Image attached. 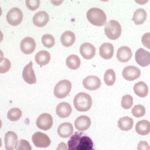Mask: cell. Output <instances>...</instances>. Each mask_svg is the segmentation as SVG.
I'll return each instance as SVG.
<instances>
[{
	"mask_svg": "<svg viewBox=\"0 0 150 150\" xmlns=\"http://www.w3.org/2000/svg\"><path fill=\"white\" fill-rule=\"evenodd\" d=\"M68 150H95L93 142L83 132H75L67 143Z\"/></svg>",
	"mask_w": 150,
	"mask_h": 150,
	"instance_id": "1",
	"label": "cell"
},
{
	"mask_svg": "<svg viewBox=\"0 0 150 150\" xmlns=\"http://www.w3.org/2000/svg\"><path fill=\"white\" fill-rule=\"evenodd\" d=\"M75 109L79 112H87L92 107V99L88 94L81 92L76 94L74 100Z\"/></svg>",
	"mask_w": 150,
	"mask_h": 150,
	"instance_id": "2",
	"label": "cell"
},
{
	"mask_svg": "<svg viewBox=\"0 0 150 150\" xmlns=\"http://www.w3.org/2000/svg\"><path fill=\"white\" fill-rule=\"evenodd\" d=\"M86 18L92 25L96 26H103L107 21L106 16L103 10L96 8H92L87 11Z\"/></svg>",
	"mask_w": 150,
	"mask_h": 150,
	"instance_id": "3",
	"label": "cell"
},
{
	"mask_svg": "<svg viewBox=\"0 0 150 150\" xmlns=\"http://www.w3.org/2000/svg\"><path fill=\"white\" fill-rule=\"evenodd\" d=\"M122 28L118 22L115 20L109 21L105 28V35L109 39L114 40L120 37Z\"/></svg>",
	"mask_w": 150,
	"mask_h": 150,
	"instance_id": "4",
	"label": "cell"
},
{
	"mask_svg": "<svg viewBox=\"0 0 150 150\" xmlns=\"http://www.w3.org/2000/svg\"><path fill=\"white\" fill-rule=\"evenodd\" d=\"M71 89V83L69 80H63L56 84L54 88V94L57 98L62 99L66 97L69 94Z\"/></svg>",
	"mask_w": 150,
	"mask_h": 150,
	"instance_id": "5",
	"label": "cell"
},
{
	"mask_svg": "<svg viewBox=\"0 0 150 150\" xmlns=\"http://www.w3.org/2000/svg\"><path fill=\"white\" fill-rule=\"evenodd\" d=\"M23 13L21 9L13 8L10 10L6 16V20L8 23L13 26L19 25L22 21Z\"/></svg>",
	"mask_w": 150,
	"mask_h": 150,
	"instance_id": "6",
	"label": "cell"
},
{
	"mask_svg": "<svg viewBox=\"0 0 150 150\" xmlns=\"http://www.w3.org/2000/svg\"><path fill=\"white\" fill-rule=\"evenodd\" d=\"M32 141L38 148H46L51 144V140L46 134L41 132H36L32 137Z\"/></svg>",
	"mask_w": 150,
	"mask_h": 150,
	"instance_id": "7",
	"label": "cell"
},
{
	"mask_svg": "<svg viewBox=\"0 0 150 150\" xmlns=\"http://www.w3.org/2000/svg\"><path fill=\"white\" fill-rule=\"evenodd\" d=\"M36 125L39 129L47 131L50 129L53 125V118L50 114H42L38 118Z\"/></svg>",
	"mask_w": 150,
	"mask_h": 150,
	"instance_id": "8",
	"label": "cell"
},
{
	"mask_svg": "<svg viewBox=\"0 0 150 150\" xmlns=\"http://www.w3.org/2000/svg\"><path fill=\"white\" fill-rule=\"evenodd\" d=\"M135 61L138 64L146 67L150 64V53L143 48L138 49L135 52Z\"/></svg>",
	"mask_w": 150,
	"mask_h": 150,
	"instance_id": "9",
	"label": "cell"
},
{
	"mask_svg": "<svg viewBox=\"0 0 150 150\" xmlns=\"http://www.w3.org/2000/svg\"><path fill=\"white\" fill-rule=\"evenodd\" d=\"M140 69L135 66H128L125 67L122 71L123 77L127 81H134L141 76Z\"/></svg>",
	"mask_w": 150,
	"mask_h": 150,
	"instance_id": "10",
	"label": "cell"
},
{
	"mask_svg": "<svg viewBox=\"0 0 150 150\" xmlns=\"http://www.w3.org/2000/svg\"><path fill=\"white\" fill-rule=\"evenodd\" d=\"M35 47V41L33 38L31 37L25 38L22 40L20 44V48L21 51L26 55H29L34 52Z\"/></svg>",
	"mask_w": 150,
	"mask_h": 150,
	"instance_id": "11",
	"label": "cell"
},
{
	"mask_svg": "<svg viewBox=\"0 0 150 150\" xmlns=\"http://www.w3.org/2000/svg\"><path fill=\"white\" fill-rule=\"evenodd\" d=\"M22 77L24 81L28 84H33L37 83V79L33 68V63L31 61L23 68Z\"/></svg>",
	"mask_w": 150,
	"mask_h": 150,
	"instance_id": "12",
	"label": "cell"
},
{
	"mask_svg": "<svg viewBox=\"0 0 150 150\" xmlns=\"http://www.w3.org/2000/svg\"><path fill=\"white\" fill-rule=\"evenodd\" d=\"M83 84L85 89L89 91H96L101 86V82L100 79L95 76H89L85 78Z\"/></svg>",
	"mask_w": 150,
	"mask_h": 150,
	"instance_id": "13",
	"label": "cell"
},
{
	"mask_svg": "<svg viewBox=\"0 0 150 150\" xmlns=\"http://www.w3.org/2000/svg\"><path fill=\"white\" fill-rule=\"evenodd\" d=\"M5 147L6 150H14L18 144L17 135L13 131H8L5 135Z\"/></svg>",
	"mask_w": 150,
	"mask_h": 150,
	"instance_id": "14",
	"label": "cell"
},
{
	"mask_svg": "<svg viewBox=\"0 0 150 150\" xmlns=\"http://www.w3.org/2000/svg\"><path fill=\"white\" fill-rule=\"evenodd\" d=\"M80 52L85 59L90 60L96 55V48L89 43H84L80 46Z\"/></svg>",
	"mask_w": 150,
	"mask_h": 150,
	"instance_id": "15",
	"label": "cell"
},
{
	"mask_svg": "<svg viewBox=\"0 0 150 150\" xmlns=\"http://www.w3.org/2000/svg\"><path fill=\"white\" fill-rule=\"evenodd\" d=\"M49 21V16L45 11L37 13L33 18V22L34 25L39 28L45 26Z\"/></svg>",
	"mask_w": 150,
	"mask_h": 150,
	"instance_id": "16",
	"label": "cell"
},
{
	"mask_svg": "<svg viewBox=\"0 0 150 150\" xmlns=\"http://www.w3.org/2000/svg\"><path fill=\"white\" fill-rule=\"evenodd\" d=\"M91 125L90 118L86 115L79 117L75 121V128L79 131L83 132L88 130Z\"/></svg>",
	"mask_w": 150,
	"mask_h": 150,
	"instance_id": "17",
	"label": "cell"
},
{
	"mask_svg": "<svg viewBox=\"0 0 150 150\" xmlns=\"http://www.w3.org/2000/svg\"><path fill=\"white\" fill-rule=\"evenodd\" d=\"M57 134L59 137L67 138L71 137L74 133V127L71 123H63L57 128Z\"/></svg>",
	"mask_w": 150,
	"mask_h": 150,
	"instance_id": "18",
	"label": "cell"
},
{
	"mask_svg": "<svg viewBox=\"0 0 150 150\" xmlns=\"http://www.w3.org/2000/svg\"><path fill=\"white\" fill-rule=\"evenodd\" d=\"M72 112V109L69 103H61L56 106V114L61 118L68 117Z\"/></svg>",
	"mask_w": 150,
	"mask_h": 150,
	"instance_id": "19",
	"label": "cell"
},
{
	"mask_svg": "<svg viewBox=\"0 0 150 150\" xmlns=\"http://www.w3.org/2000/svg\"><path fill=\"white\" fill-rule=\"evenodd\" d=\"M132 56L131 49L127 46L121 47L117 51V58L119 62L126 63L129 62Z\"/></svg>",
	"mask_w": 150,
	"mask_h": 150,
	"instance_id": "20",
	"label": "cell"
},
{
	"mask_svg": "<svg viewBox=\"0 0 150 150\" xmlns=\"http://www.w3.org/2000/svg\"><path fill=\"white\" fill-rule=\"evenodd\" d=\"M114 55V46L110 43H105L100 47V55L105 60L112 59Z\"/></svg>",
	"mask_w": 150,
	"mask_h": 150,
	"instance_id": "21",
	"label": "cell"
},
{
	"mask_svg": "<svg viewBox=\"0 0 150 150\" xmlns=\"http://www.w3.org/2000/svg\"><path fill=\"white\" fill-rule=\"evenodd\" d=\"M76 40L75 34L71 31L64 32L60 38V41L63 46L69 47L75 43Z\"/></svg>",
	"mask_w": 150,
	"mask_h": 150,
	"instance_id": "22",
	"label": "cell"
},
{
	"mask_svg": "<svg viewBox=\"0 0 150 150\" xmlns=\"http://www.w3.org/2000/svg\"><path fill=\"white\" fill-rule=\"evenodd\" d=\"M135 131L141 135H146L150 132V122L147 120H142L135 125Z\"/></svg>",
	"mask_w": 150,
	"mask_h": 150,
	"instance_id": "23",
	"label": "cell"
},
{
	"mask_svg": "<svg viewBox=\"0 0 150 150\" xmlns=\"http://www.w3.org/2000/svg\"><path fill=\"white\" fill-rule=\"evenodd\" d=\"M133 90L135 94L141 98L146 97L149 93L148 86L143 81L136 83L134 86Z\"/></svg>",
	"mask_w": 150,
	"mask_h": 150,
	"instance_id": "24",
	"label": "cell"
},
{
	"mask_svg": "<svg viewBox=\"0 0 150 150\" xmlns=\"http://www.w3.org/2000/svg\"><path fill=\"white\" fill-rule=\"evenodd\" d=\"M51 59L50 53L45 50L40 51L35 56V60L38 64L40 66H46L49 63Z\"/></svg>",
	"mask_w": 150,
	"mask_h": 150,
	"instance_id": "25",
	"label": "cell"
},
{
	"mask_svg": "<svg viewBox=\"0 0 150 150\" xmlns=\"http://www.w3.org/2000/svg\"><path fill=\"white\" fill-rule=\"evenodd\" d=\"M133 120L129 117L121 118L118 121V127L122 131H129L133 127Z\"/></svg>",
	"mask_w": 150,
	"mask_h": 150,
	"instance_id": "26",
	"label": "cell"
},
{
	"mask_svg": "<svg viewBox=\"0 0 150 150\" xmlns=\"http://www.w3.org/2000/svg\"><path fill=\"white\" fill-rule=\"evenodd\" d=\"M147 18L146 11L143 9H137L134 13L133 21L137 25H140L143 24Z\"/></svg>",
	"mask_w": 150,
	"mask_h": 150,
	"instance_id": "27",
	"label": "cell"
},
{
	"mask_svg": "<svg viewBox=\"0 0 150 150\" xmlns=\"http://www.w3.org/2000/svg\"><path fill=\"white\" fill-rule=\"evenodd\" d=\"M81 64L80 58L76 55H71L68 56L66 59V65L68 68L76 70L79 68Z\"/></svg>",
	"mask_w": 150,
	"mask_h": 150,
	"instance_id": "28",
	"label": "cell"
},
{
	"mask_svg": "<svg viewBox=\"0 0 150 150\" xmlns=\"http://www.w3.org/2000/svg\"><path fill=\"white\" fill-rule=\"evenodd\" d=\"M116 79L115 73L112 69H108L104 74V81L108 86H112Z\"/></svg>",
	"mask_w": 150,
	"mask_h": 150,
	"instance_id": "29",
	"label": "cell"
},
{
	"mask_svg": "<svg viewBox=\"0 0 150 150\" xmlns=\"http://www.w3.org/2000/svg\"><path fill=\"white\" fill-rule=\"evenodd\" d=\"M22 111L19 108H12L10 109L7 114V117L10 121H17L21 118Z\"/></svg>",
	"mask_w": 150,
	"mask_h": 150,
	"instance_id": "30",
	"label": "cell"
},
{
	"mask_svg": "<svg viewBox=\"0 0 150 150\" xmlns=\"http://www.w3.org/2000/svg\"><path fill=\"white\" fill-rule=\"evenodd\" d=\"M42 43L45 47L51 48L55 45V38L51 34H45L42 38Z\"/></svg>",
	"mask_w": 150,
	"mask_h": 150,
	"instance_id": "31",
	"label": "cell"
},
{
	"mask_svg": "<svg viewBox=\"0 0 150 150\" xmlns=\"http://www.w3.org/2000/svg\"><path fill=\"white\" fill-rule=\"evenodd\" d=\"M131 113L132 115L136 118H141L146 114L145 108L142 105H137L132 109Z\"/></svg>",
	"mask_w": 150,
	"mask_h": 150,
	"instance_id": "32",
	"label": "cell"
},
{
	"mask_svg": "<svg viewBox=\"0 0 150 150\" xmlns=\"http://www.w3.org/2000/svg\"><path fill=\"white\" fill-rule=\"evenodd\" d=\"M133 105V98L129 95L126 94L122 97L121 100V106L124 109L127 110L130 109Z\"/></svg>",
	"mask_w": 150,
	"mask_h": 150,
	"instance_id": "33",
	"label": "cell"
},
{
	"mask_svg": "<svg viewBox=\"0 0 150 150\" xmlns=\"http://www.w3.org/2000/svg\"><path fill=\"white\" fill-rule=\"evenodd\" d=\"M11 68V63L9 59L4 58L0 63V74H5L8 72Z\"/></svg>",
	"mask_w": 150,
	"mask_h": 150,
	"instance_id": "34",
	"label": "cell"
},
{
	"mask_svg": "<svg viewBox=\"0 0 150 150\" xmlns=\"http://www.w3.org/2000/svg\"><path fill=\"white\" fill-rule=\"evenodd\" d=\"M16 150H32V148L28 141L21 139L17 144Z\"/></svg>",
	"mask_w": 150,
	"mask_h": 150,
	"instance_id": "35",
	"label": "cell"
},
{
	"mask_svg": "<svg viewBox=\"0 0 150 150\" xmlns=\"http://www.w3.org/2000/svg\"><path fill=\"white\" fill-rule=\"evenodd\" d=\"M26 5L28 9L32 11L37 9L40 5V1L39 0H27L26 1Z\"/></svg>",
	"mask_w": 150,
	"mask_h": 150,
	"instance_id": "36",
	"label": "cell"
},
{
	"mask_svg": "<svg viewBox=\"0 0 150 150\" xmlns=\"http://www.w3.org/2000/svg\"><path fill=\"white\" fill-rule=\"evenodd\" d=\"M142 43L144 47L150 50V33H146L142 36Z\"/></svg>",
	"mask_w": 150,
	"mask_h": 150,
	"instance_id": "37",
	"label": "cell"
},
{
	"mask_svg": "<svg viewBox=\"0 0 150 150\" xmlns=\"http://www.w3.org/2000/svg\"><path fill=\"white\" fill-rule=\"evenodd\" d=\"M138 150H150V146L146 141H140L138 144Z\"/></svg>",
	"mask_w": 150,
	"mask_h": 150,
	"instance_id": "38",
	"label": "cell"
},
{
	"mask_svg": "<svg viewBox=\"0 0 150 150\" xmlns=\"http://www.w3.org/2000/svg\"><path fill=\"white\" fill-rule=\"evenodd\" d=\"M56 150H68L67 144L64 142H61L57 146Z\"/></svg>",
	"mask_w": 150,
	"mask_h": 150,
	"instance_id": "39",
	"label": "cell"
},
{
	"mask_svg": "<svg viewBox=\"0 0 150 150\" xmlns=\"http://www.w3.org/2000/svg\"><path fill=\"white\" fill-rule=\"evenodd\" d=\"M4 53L3 52L0 50V63L3 60L4 58Z\"/></svg>",
	"mask_w": 150,
	"mask_h": 150,
	"instance_id": "40",
	"label": "cell"
},
{
	"mask_svg": "<svg viewBox=\"0 0 150 150\" xmlns=\"http://www.w3.org/2000/svg\"><path fill=\"white\" fill-rule=\"evenodd\" d=\"M3 38H4V35H3L2 33V31L0 30V43L2 41Z\"/></svg>",
	"mask_w": 150,
	"mask_h": 150,
	"instance_id": "41",
	"label": "cell"
},
{
	"mask_svg": "<svg viewBox=\"0 0 150 150\" xmlns=\"http://www.w3.org/2000/svg\"><path fill=\"white\" fill-rule=\"evenodd\" d=\"M2 9H1V7H0V17H1V15H2Z\"/></svg>",
	"mask_w": 150,
	"mask_h": 150,
	"instance_id": "42",
	"label": "cell"
},
{
	"mask_svg": "<svg viewBox=\"0 0 150 150\" xmlns=\"http://www.w3.org/2000/svg\"><path fill=\"white\" fill-rule=\"evenodd\" d=\"M1 127H2V121H1V120H0V129H1Z\"/></svg>",
	"mask_w": 150,
	"mask_h": 150,
	"instance_id": "43",
	"label": "cell"
},
{
	"mask_svg": "<svg viewBox=\"0 0 150 150\" xmlns=\"http://www.w3.org/2000/svg\"><path fill=\"white\" fill-rule=\"evenodd\" d=\"M1 146H2V141H1V139L0 138V148H1Z\"/></svg>",
	"mask_w": 150,
	"mask_h": 150,
	"instance_id": "44",
	"label": "cell"
}]
</instances>
